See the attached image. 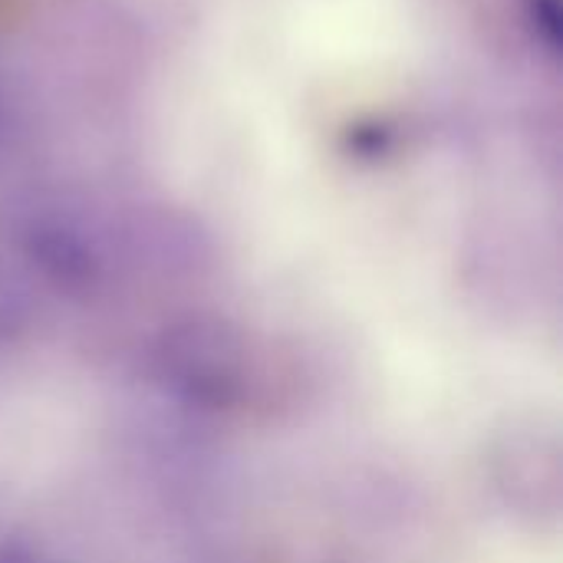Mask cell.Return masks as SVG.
<instances>
[{
  "label": "cell",
  "mask_w": 563,
  "mask_h": 563,
  "mask_svg": "<svg viewBox=\"0 0 563 563\" xmlns=\"http://www.w3.org/2000/svg\"><path fill=\"white\" fill-rule=\"evenodd\" d=\"M343 148L350 158H360V162H379L386 158L396 142H399V132L389 119H379V115H366V119H356L343 129Z\"/></svg>",
  "instance_id": "1"
},
{
  "label": "cell",
  "mask_w": 563,
  "mask_h": 563,
  "mask_svg": "<svg viewBox=\"0 0 563 563\" xmlns=\"http://www.w3.org/2000/svg\"><path fill=\"white\" fill-rule=\"evenodd\" d=\"M525 20L534 40L551 53L561 56L563 46V3L561 0H525Z\"/></svg>",
  "instance_id": "2"
}]
</instances>
